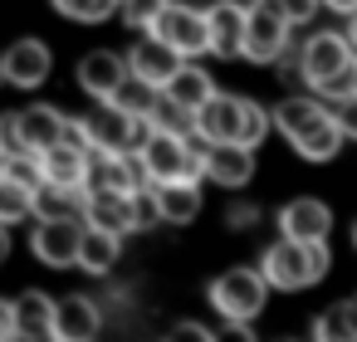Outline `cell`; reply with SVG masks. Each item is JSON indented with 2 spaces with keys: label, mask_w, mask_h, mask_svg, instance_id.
<instances>
[{
  "label": "cell",
  "mask_w": 357,
  "mask_h": 342,
  "mask_svg": "<svg viewBox=\"0 0 357 342\" xmlns=\"http://www.w3.org/2000/svg\"><path fill=\"white\" fill-rule=\"evenodd\" d=\"M298 79L318 93V98H347L357 93V49L347 40V30H318L303 54H298Z\"/></svg>",
  "instance_id": "1"
},
{
  "label": "cell",
  "mask_w": 357,
  "mask_h": 342,
  "mask_svg": "<svg viewBox=\"0 0 357 342\" xmlns=\"http://www.w3.org/2000/svg\"><path fill=\"white\" fill-rule=\"evenodd\" d=\"M328 240H294V235H279L264 259H259V274L269 279V288H284V293H298V288H313L323 274H328Z\"/></svg>",
  "instance_id": "2"
},
{
  "label": "cell",
  "mask_w": 357,
  "mask_h": 342,
  "mask_svg": "<svg viewBox=\"0 0 357 342\" xmlns=\"http://www.w3.org/2000/svg\"><path fill=\"white\" fill-rule=\"evenodd\" d=\"M274 113H264L255 98H235V93H211V103L196 113V132L206 142H245L259 147L269 132Z\"/></svg>",
  "instance_id": "3"
},
{
  "label": "cell",
  "mask_w": 357,
  "mask_h": 342,
  "mask_svg": "<svg viewBox=\"0 0 357 342\" xmlns=\"http://www.w3.org/2000/svg\"><path fill=\"white\" fill-rule=\"evenodd\" d=\"M137 157H142V171H147V181H201L206 176V137L201 132H191V137H181V132H147V142L137 147Z\"/></svg>",
  "instance_id": "4"
},
{
  "label": "cell",
  "mask_w": 357,
  "mask_h": 342,
  "mask_svg": "<svg viewBox=\"0 0 357 342\" xmlns=\"http://www.w3.org/2000/svg\"><path fill=\"white\" fill-rule=\"evenodd\" d=\"M264 298H269V279L259 269H225L215 283H211V308L230 322V327H250L259 313H264Z\"/></svg>",
  "instance_id": "5"
},
{
  "label": "cell",
  "mask_w": 357,
  "mask_h": 342,
  "mask_svg": "<svg viewBox=\"0 0 357 342\" xmlns=\"http://www.w3.org/2000/svg\"><path fill=\"white\" fill-rule=\"evenodd\" d=\"M84 127H89L93 152H137V147L147 142V132H152L147 118H137V113H128V108H118V103H108V98H103L98 113L84 118Z\"/></svg>",
  "instance_id": "6"
},
{
  "label": "cell",
  "mask_w": 357,
  "mask_h": 342,
  "mask_svg": "<svg viewBox=\"0 0 357 342\" xmlns=\"http://www.w3.org/2000/svg\"><path fill=\"white\" fill-rule=\"evenodd\" d=\"M289 30L294 20H284L269 0H255L250 6V20H245V59L255 64H279L289 54Z\"/></svg>",
  "instance_id": "7"
},
{
  "label": "cell",
  "mask_w": 357,
  "mask_h": 342,
  "mask_svg": "<svg viewBox=\"0 0 357 342\" xmlns=\"http://www.w3.org/2000/svg\"><path fill=\"white\" fill-rule=\"evenodd\" d=\"M167 45H176L186 59H196V54H211V25H206V10H196V6H172L157 15V25H152Z\"/></svg>",
  "instance_id": "8"
},
{
  "label": "cell",
  "mask_w": 357,
  "mask_h": 342,
  "mask_svg": "<svg viewBox=\"0 0 357 342\" xmlns=\"http://www.w3.org/2000/svg\"><path fill=\"white\" fill-rule=\"evenodd\" d=\"M137 186H147V171H142L137 152H93L84 191H137Z\"/></svg>",
  "instance_id": "9"
},
{
  "label": "cell",
  "mask_w": 357,
  "mask_h": 342,
  "mask_svg": "<svg viewBox=\"0 0 357 342\" xmlns=\"http://www.w3.org/2000/svg\"><path fill=\"white\" fill-rule=\"evenodd\" d=\"M186 64V54L176 49V45H167L157 30L152 35H142L137 45H132V54H128V69L132 74H142L147 84H157V88H167L172 79H176V69Z\"/></svg>",
  "instance_id": "10"
},
{
  "label": "cell",
  "mask_w": 357,
  "mask_h": 342,
  "mask_svg": "<svg viewBox=\"0 0 357 342\" xmlns=\"http://www.w3.org/2000/svg\"><path fill=\"white\" fill-rule=\"evenodd\" d=\"M79 244H84V225H79V220H40V230H35V240H30L35 259L50 264V269L79 264Z\"/></svg>",
  "instance_id": "11"
},
{
  "label": "cell",
  "mask_w": 357,
  "mask_h": 342,
  "mask_svg": "<svg viewBox=\"0 0 357 342\" xmlns=\"http://www.w3.org/2000/svg\"><path fill=\"white\" fill-rule=\"evenodd\" d=\"M10 123H15V152H50L59 137H64V113L59 108H45V103H35V108H20V113H10Z\"/></svg>",
  "instance_id": "12"
},
{
  "label": "cell",
  "mask_w": 357,
  "mask_h": 342,
  "mask_svg": "<svg viewBox=\"0 0 357 342\" xmlns=\"http://www.w3.org/2000/svg\"><path fill=\"white\" fill-rule=\"evenodd\" d=\"M84 225H98V230H113V235H137L132 191H89L84 196Z\"/></svg>",
  "instance_id": "13"
},
{
  "label": "cell",
  "mask_w": 357,
  "mask_h": 342,
  "mask_svg": "<svg viewBox=\"0 0 357 342\" xmlns=\"http://www.w3.org/2000/svg\"><path fill=\"white\" fill-rule=\"evenodd\" d=\"M206 176L225 191H240L250 186L255 176V147L245 142H206Z\"/></svg>",
  "instance_id": "14"
},
{
  "label": "cell",
  "mask_w": 357,
  "mask_h": 342,
  "mask_svg": "<svg viewBox=\"0 0 357 342\" xmlns=\"http://www.w3.org/2000/svg\"><path fill=\"white\" fill-rule=\"evenodd\" d=\"M245 20H250V6H240V0H215V6L206 10V25H211V54L240 59V54H245Z\"/></svg>",
  "instance_id": "15"
},
{
  "label": "cell",
  "mask_w": 357,
  "mask_h": 342,
  "mask_svg": "<svg viewBox=\"0 0 357 342\" xmlns=\"http://www.w3.org/2000/svg\"><path fill=\"white\" fill-rule=\"evenodd\" d=\"M45 162V181H59V186H84L89 176V162H93V147L79 142V137H59L50 152H40Z\"/></svg>",
  "instance_id": "16"
},
{
  "label": "cell",
  "mask_w": 357,
  "mask_h": 342,
  "mask_svg": "<svg viewBox=\"0 0 357 342\" xmlns=\"http://www.w3.org/2000/svg\"><path fill=\"white\" fill-rule=\"evenodd\" d=\"M50 49L40 45V40H20V45H10L6 49V59H0V69H6V84H15V88H40L45 79H50Z\"/></svg>",
  "instance_id": "17"
},
{
  "label": "cell",
  "mask_w": 357,
  "mask_h": 342,
  "mask_svg": "<svg viewBox=\"0 0 357 342\" xmlns=\"http://www.w3.org/2000/svg\"><path fill=\"white\" fill-rule=\"evenodd\" d=\"M98 327H103V313H98L93 298L69 293V298L54 303V337H64V342H89V337H98Z\"/></svg>",
  "instance_id": "18"
},
{
  "label": "cell",
  "mask_w": 357,
  "mask_h": 342,
  "mask_svg": "<svg viewBox=\"0 0 357 342\" xmlns=\"http://www.w3.org/2000/svg\"><path fill=\"white\" fill-rule=\"evenodd\" d=\"M333 118V108H323V98H284L279 108H274V127L289 137V147L294 142H303L313 127H323Z\"/></svg>",
  "instance_id": "19"
},
{
  "label": "cell",
  "mask_w": 357,
  "mask_h": 342,
  "mask_svg": "<svg viewBox=\"0 0 357 342\" xmlns=\"http://www.w3.org/2000/svg\"><path fill=\"white\" fill-rule=\"evenodd\" d=\"M279 230L284 235H294V240H328V230H333V210L323 205V201H289L284 210H279Z\"/></svg>",
  "instance_id": "20"
},
{
  "label": "cell",
  "mask_w": 357,
  "mask_h": 342,
  "mask_svg": "<svg viewBox=\"0 0 357 342\" xmlns=\"http://www.w3.org/2000/svg\"><path fill=\"white\" fill-rule=\"evenodd\" d=\"M123 79H128V59L113 54V49H98V54H89V59L79 64V84H84V93H93L98 103L113 98V88H118Z\"/></svg>",
  "instance_id": "21"
},
{
  "label": "cell",
  "mask_w": 357,
  "mask_h": 342,
  "mask_svg": "<svg viewBox=\"0 0 357 342\" xmlns=\"http://www.w3.org/2000/svg\"><path fill=\"white\" fill-rule=\"evenodd\" d=\"M84 186H59L45 181L35 186V220H84Z\"/></svg>",
  "instance_id": "22"
},
{
  "label": "cell",
  "mask_w": 357,
  "mask_h": 342,
  "mask_svg": "<svg viewBox=\"0 0 357 342\" xmlns=\"http://www.w3.org/2000/svg\"><path fill=\"white\" fill-rule=\"evenodd\" d=\"M152 196H157V210H162L167 225H186V220H196V210H201L196 181H152Z\"/></svg>",
  "instance_id": "23"
},
{
  "label": "cell",
  "mask_w": 357,
  "mask_h": 342,
  "mask_svg": "<svg viewBox=\"0 0 357 342\" xmlns=\"http://www.w3.org/2000/svg\"><path fill=\"white\" fill-rule=\"evenodd\" d=\"M54 303L50 293H25L15 298V337H54Z\"/></svg>",
  "instance_id": "24"
},
{
  "label": "cell",
  "mask_w": 357,
  "mask_h": 342,
  "mask_svg": "<svg viewBox=\"0 0 357 342\" xmlns=\"http://www.w3.org/2000/svg\"><path fill=\"white\" fill-rule=\"evenodd\" d=\"M162 93H172V98H176L181 108H191V113H201V108L211 103V93H215V84H211V74H206V69H196V64L186 59V64L176 69V79H172V84H167Z\"/></svg>",
  "instance_id": "25"
},
{
  "label": "cell",
  "mask_w": 357,
  "mask_h": 342,
  "mask_svg": "<svg viewBox=\"0 0 357 342\" xmlns=\"http://www.w3.org/2000/svg\"><path fill=\"white\" fill-rule=\"evenodd\" d=\"M118 240L113 230H98V225H84V244H79V269L84 274H108L118 264Z\"/></svg>",
  "instance_id": "26"
},
{
  "label": "cell",
  "mask_w": 357,
  "mask_h": 342,
  "mask_svg": "<svg viewBox=\"0 0 357 342\" xmlns=\"http://www.w3.org/2000/svg\"><path fill=\"white\" fill-rule=\"evenodd\" d=\"M157 98H162V88H157V84H147L142 74H132V69H128V79H123V84L113 88V98H108V103H118V108H128V113L147 118Z\"/></svg>",
  "instance_id": "27"
},
{
  "label": "cell",
  "mask_w": 357,
  "mask_h": 342,
  "mask_svg": "<svg viewBox=\"0 0 357 342\" xmlns=\"http://www.w3.org/2000/svg\"><path fill=\"white\" fill-rule=\"evenodd\" d=\"M342 137H347V132L337 127V118H328V123L313 127L303 142H294V152H298L303 162H333V157L342 152Z\"/></svg>",
  "instance_id": "28"
},
{
  "label": "cell",
  "mask_w": 357,
  "mask_h": 342,
  "mask_svg": "<svg viewBox=\"0 0 357 342\" xmlns=\"http://www.w3.org/2000/svg\"><path fill=\"white\" fill-rule=\"evenodd\" d=\"M147 123H152L157 132H181V137H191V132H196V113H191V108H181L172 93H162V98L152 103Z\"/></svg>",
  "instance_id": "29"
},
{
  "label": "cell",
  "mask_w": 357,
  "mask_h": 342,
  "mask_svg": "<svg viewBox=\"0 0 357 342\" xmlns=\"http://www.w3.org/2000/svg\"><path fill=\"white\" fill-rule=\"evenodd\" d=\"M25 215H35V191H30L25 181H15V176L0 171V220L15 225V220H25Z\"/></svg>",
  "instance_id": "30"
},
{
  "label": "cell",
  "mask_w": 357,
  "mask_h": 342,
  "mask_svg": "<svg viewBox=\"0 0 357 342\" xmlns=\"http://www.w3.org/2000/svg\"><path fill=\"white\" fill-rule=\"evenodd\" d=\"M113 6H118V0H54V10H59V15H69V20H84V25H93V20H108V15H113Z\"/></svg>",
  "instance_id": "31"
},
{
  "label": "cell",
  "mask_w": 357,
  "mask_h": 342,
  "mask_svg": "<svg viewBox=\"0 0 357 342\" xmlns=\"http://www.w3.org/2000/svg\"><path fill=\"white\" fill-rule=\"evenodd\" d=\"M167 6H172V0H123V20H128L132 30H152Z\"/></svg>",
  "instance_id": "32"
},
{
  "label": "cell",
  "mask_w": 357,
  "mask_h": 342,
  "mask_svg": "<svg viewBox=\"0 0 357 342\" xmlns=\"http://www.w3.org/2000/svg\"><path fill=\"white\" fill-rule=\"evenodd\" d=\"M313 337H357V327H352V313H347V303H337V308H328L318 322H313Z\"/></svg>",
  "instance_id": "33"
},
{
  "label": "cell",
  "mask_w": 357,
  "mask_h": 342,
  "mask_svg": "<svg viewBox=\"0 0 357 342\" xmlns=\"http://www.w3.org/2000/svg\"><path fill=\"white\" fill-rule=\"evenodd\" d=\"M269 6H274L284 20H294V25H308V20H313V10L323 6V0H269Z\"/></svg>",
  "instance_id": "34"
},
{
  "label": "cell",
  "mask_w": 357,
  "mask_h": 342,
  "mask_svg": "<svg viewBox=\"0 0 357 342\" xmlns=\"http://www.w3.org/2000/svg\"><path fill=\"white\" fill-rule=\"evenodd\" d=\"M333 118H337V127L357 142V93H347V98H333Z\"/></svg>",
  "instance_id": "35"
},
{
  "label": "cell",
  "mask_w": 357,
  "mask_h": 342,
  "mask_svg": "<svg viewBox=\"0 0 357 342\" xmlns=\"http://www.w3.org/2000/svg\"><path fill=\"white\" fill-rule=\"evenodd\" d=\"M0 337H15V303L0 298Z\"/></svg>",
  "instance_id": "36"
},
{
  "label": "cell",
  "mask_w": 357,
  "mask_h": 342,
  "mask_svg": "<svg viewBox=\"0 0 357 342\" xmlns=\"http://www.w3.org/2000/svg\"><path fill=\"white\" fill-rule=\"evenodd\" d=\"M176 337H215V332L201 327V322H176Z\"/></svg>",
  "instance_id": "37"
},
{
  "label": "cell",
  "mask_w": 357,
  "mask_h": 342,
  "mask_svg": "<svg viewBox=\"0 0 357 342\" xmlns=\"http://www.w3.org/2000/svg\"><path fill=\"white\" fill-rule=\"evenodd\" d=\"M323 6H328L333 15H352V10H357V0H323Z\"/></svg>",
  "instance_id": "38"
},
{
  "label": "cell",
  "mask_w": 357,
  "mask_h": 342,
  "mask_svg": "<svg viewBox=\"0 0 357 342\" xmlns=\"http://www.w3.org/2000/svg\"><path fill=\"white\" fill-rule=\"evenodd\" d=\"M250 220H255L250 205H235V210H230V225H250Z\"/></svg>",
  "instance_id": "39"
},
{
  "label": "cell",
  "mask_w": 357,
  "mask_h": 342,
  "mask_svg": "<svg viewBox=\"0 0 357 342\" xmlns=\"http://www.w3.org/2000/svg\"><path fill=\"white\" fill-rule=\"evenodd\" d=\"M6 254H10V235H6V220H0V264H6Z\"/></svg>",
  "instance_id": "40"
},
{
  "label": "cell",
  "mask_w": 357,
  "mask_h": 342,
  "mask_svg": "<svg viewBox=\"0 0 357 342\" xmlns=\"http://www.w3.org/2000/svg\"><path fill=\"white\" fill-rule=\"evenodd\" d=\"M347 40H352V49H357V10L347 15Z\"/></svg>",
  "instance_id": "41"
},
{
  "label": "cell",
  "mask_w": 357,
  "mask_h": 342,
  "mask_svg": "<svg viewBox=\"0 0 357 342\" xmlns=\"http://www.w3.org/2000/svg\"><path fill=\"white\" fill-rule=\"evenodd\" d=\"M347 313H352V327H357V298H347Z\"/></svg>",
  "instance_id": "42"
},
{
  "label": "cell",
  "mask_w": 357,
  "mask_h": 342,
  "mask_svg": "<svg viewBox=\"0 0 357 342\" xmlns=\"http://www.w3.org/2000/svg\"><path fill=\"white\" fill-rule=\"evenodd\" d=\"M0 162H6V142H0Z\"/></svg>",
  "instance_id": "43"
},
{
  "label": "cell",
  "mask_w": 357,
  "mask_h": 342,
  "mask_svg": "<svg viewBox=\"0 0 357 342\" xmlns=\"http://www.w3.org/2000/svg\"><path fill=\"white\" fill-rule=\"evenodd\" d=\"M352 244H357V225H352Z\"/></svg>",
  "instance_id": "44"
},
{
  "label": "cell",
  "mask_w": 357,
  "mask_h": 342,
  "mask_svg": "<svg viewBox=\"0 0 357 342\" xmlns=\"http://www.w3.org/2000/svg\"><path fill=\"white\" fill-rule=\"evenodd\" d=\"M0 84H6V69H0Z\"/></svg>",
  "instance_id": "45"
},
{
  "label": "cell",
  "mask_w": 357,
  "mask_h": 342,
  "mask_svg": "<svg viewBox=\"0 0 357 342\" xmlns=\"http://www.w3.org/2000/svg\"><path fill=\"white\" fill-rule=\"evenodd\" d=\"M118 6H123V0H118Z\"/></svg>",
  "instance_id": "46"
}]
</instances>
